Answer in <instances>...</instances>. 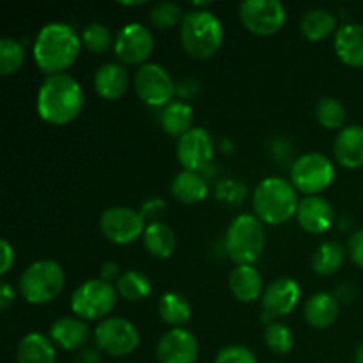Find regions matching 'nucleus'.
Returning a JSON list of instances; mask_svg holds the SVG:
<instances>
[{"label":"nucleus","instance_id":"nucleus-1","mask_svg":"<svg viewBox=\"0 0 363 363\" xmlns=\"http://www.w3.org/2000/svg\"><path fill=\"white\" fill-rule=\"evenodd\" d=\"M84 89L77 78L67 73L50 74L43 80L35 98V108L39 117L50 124L71 123L84 108Z\"/></svg>","mask_w":363,"mask_h":363},{"label":"nucleus","instance_id":"nucleus-2","mask_svg":"<svg viewBox=\"0 0 363 363\" xmlns=\"http://www.w3.org/2000/svg\"><path fill=\"white\" fill-rule=\"evenodd\" d=\"M82 48V38L71 25L52 21L39 28L34 41V60L43 73L59 74L74 64Z\"/></svg>","mask_w":363,"mask_h":363},{"label":"nucleus","instance_id":"nucleus-3","mask_svg":"<svg viewBox=\"0 0 363 363\" xmlns=\"http://www.w3.org/2000/svg\"><path fill=\"white\" fill-rule=\"evenodd\" d=\"M298 194L293 183L279 176L262 179L252 195V206L259 220L269 225H280L298 211Z\"/></svg>","mask_w":363,"mask_h":363},{"label":"nucleus","instance_id":"nucleus-4","mask_svg":"<svg viewBox=\"0 0 363 363\" xmlns=\"http://www.w3.org/2000/svg\"><path fill=\"white\" fill-rule=\"evenodd\" d=\"M179 38L188 55L195 59H209L223 43L222 21L211 11H188L179 25Z\"/></svg>","mask_w":363,"mask_h":363},{"label":"nucleus","instance_id":"nucleus-5","mask_svg":"<svg viewBox=\"0 0 363 363\" xmlns=\"http://www.w3.org/2000/svg\"><path fill=\"white\" fill-rule=\"evenodd\" d=\"M266 247V233L254 215H240L230 222L225 234L227 255L238 266H252Z\"/></svg>","mask_w":363,"mask_h":363},{"label":"nucleus","instance_id":"nucleus-6","mask_svg":"<svg viewBox=\"0 0 363 363\" xmlns=\"http://www.w3.org/2000/svg\"><path fill=\"white\" fill-rule=\"evenodd\" d=\"M64 282L66 277L62 266L50 259H43L23 269L18 280V289L27 303L45 305L59 296Z\"/></svg>","mask_w":363,"mask_h":363},{"label":"nucleus","instance_id":"nucleus-7","mask_svg":"<svg viewBox=\"0 0 363 363\" xmlns=\"http://www.w3.org/2000/svg\"><path fill=\"white\" fill-rule=\"evenodd\" d=\"M117 303V289L101 279H91L80 284L71 296V311L84 321L106 318Z\"/></svg>","mask_w":363,"mask_h":363},{"label":"nucleus","instance_id":"nucleus-8","mask_svg":"<svg viewBox=\"0 0 363 363\" xmlns=\"http://www.w3.org/2000/svg\"><path fill=\"white\" fill-rule=\"evenodd\" d=\"M335 179L332 160L321 152H305L294 160L291 167V181L294 188L307 195H318Z\"/></svg>","mask_w":363,"mask_h":363},{"label":"nucleus","instance_id":"nucleus-9","mask_svg":"<svg viewBox=\"0 0 363 363\" xmlns=\"http://www.w3.org/2000/svg\"><path fill=\"white\" fill-rule=\"evenodd\" d=\"M94 342L101 353L110 357H126L140 344L137 326L124 318H106L96 326Z\"/></svg>","mask_w":363,"mask_h":363},{"label":"nucleus","instance_id":"nucleus-10","mask_svg":"<svg viewBox=\"0 0 363 363\" xmlns=\"http://www.w3.org/2000/svg\"><path fill=\"white\" fill-rule=\"evenodd\" d=\"M145 220L140 211H135L128 206H112L106 208L99 216V229L106 240L116 245H130L144 236Z\"/></svg>","mask_w":363,"mask_h":363},{"label":"nucleus","instance_id":"nucleus-11","mask_svg":"<svg viewBox=\"0 0 363 363\" xmlns=\"http://www.w3.org/2000/svg\"><path fill=\"white\" fill-rule=\"evenodd\" d=\"M135 91L145 105L167 106L176 94V84L162 64L145 62L135 73Z\"/></svg>","mask_w":363,"mask_h":363},{"label":"nucleus","instance_id":"nucleus-12","mask_svg":"<svg viewBox=\"0 0 363 363\" xmlns=\"http://www.w3.org/2000/svg\"><path fill=\"white\" fill-rule=\"evenodd\" d=\"M286 18V7L280 0H245L240 4L241 23L257 35L277 34Z\"/></svg>","mask_w":363,"mask_h":363},{"label":"nucleus","instance_id":"nucleus-13","mask_svg":"<svg viewBox=\"0 0 363 363\" xmlns=\"http://www.w3.org/2000/svg\"><path fill=\"white\" fill-rule=\"evenodd\" d=\"M152 50H155V35L145 25L131 21L117 32L113 52L123 62L144 66L145 60L152 55Z\"/></svg>","mask_w":363,"mask_h":363},{"label":"nucleus","instance_id":"nucleus-14","mask_svg":"<svg viewBox=\"0 0 363 363\" xmlns=\"http://www.w3.org/2000/svg\"><path fill=\"white\" fill-rule=\"evenodd\" d=\"M215 145L213 138L204 128H191L188 133L177 138L176 155L184 170L202 172L211 163Z\"/></svg>","mask_w":363,"mask_h":363},{"label":"nucleus","instance_id":"nucleus-15","mask_svg":"<svg viewBox=\"0 0 363 363\" xmlns=\"http://www.w3.org/2000/svg\"><path fill=\"white\" fill-rule=\"evenodd\" d=\"M158 363H195L199 358L197 337L184 328H170L156 346Z\"/></svg>","mask_w":363,"mask_h":363},{"label":"nucleus","instance_id":"nucleus-16","mask_svg":"<svg viewBox=\"0 0 363 363\" xmlns=\"http://www.w3.org/2000/svg\"><path fill=\"white\" fill-rule=\"evenodd\" d=\"M301 289L296 280L293 279H277L269 284L262 293V308L264 314L262 319L266 325L272 323L273 318L289 315L296 308L300 301Z\"/></svg>","mask_w":363,"mask_h":363},{"label":"nucleus","instance_id":"nucleus-17","mask_svg":"<svg viewBox=\"0 0 363 363\" xmlns=\"http://www.w3.org/2000/svg\"><path fill=\"white\" fill-rule=\"evenodd\" d=\"M298 223L311 234H323L332 227L333 208L321 195H307L300 201L296 211Z\"/></svg>","mask_w":363,"mask_h":363},{"label":"nucleus","instance_id":"nucleus-18","mask_svg":"<svg viewBox=\"0 0 363 363\" xmlns=\"http://www.w3.org/2000/svg\"><path fill=\"white\" fill-rule=\"evenodd\" d=\"M333 155L337 162L346 169L363 167V126L351 124L337 133L333 142Z\"/></svg>","mask_w":363,"mask_h":363},{"label":"nucleus","instance_id":"nucleus-19","mask_svg":"<svg viewBox=\"0 0 363 363\" xmlns=\"http://www.w3.org/2000/svg\"><path fill=\"white\" fill-rule=\"evenodd\" d=\"M333 48L344 64L363 67V23L340 25L335 32Z\"/></svg>","mask_w":363,"mask_h":363},{"label":"nucleus","instance_id":"nucleus-20","mask_svg":"<svg viewBox=\"0 0 363 363\" xmlns=\"http://www.w3.org/2000/svg\"><path fill=\"white\" fill-rule=\"evenodd\" d=\"M130 85V77L123 64L105 62L94 73V91L103 99H119Z\"/></svg>","mask_w":363,"mask_h":363},{"label":"nucleus","instance_id":"nucleus-21","mask_svg":"<svg viewBox=\"0 0 363 363\" xmlns=\"http://www.w3.org/2000/svg\"><path fill=\"white\" fill-rule=\"evenodd\" d=\"M89 335H91L89 326L80 318H60L53 321L50 328V337L53 342L66 351L82 350L87 344Z\"/></svg>","mask_w":363,"mask_h":363},{"label":"nucleus","instance_id":"nucleus-22","mask_svg":"<svg viewBox=\"0 0 363 363\" xmlns=\"http://www.w3.org/2000/svg\"><path fill=\"white\" fill-rule=\"evenodd\" d=\"M340 301L335 294L315 293L305 303V319L312 328L326 330L339 319Z\"/></svg>","mask_w":363,"mask_h":363},{"label":"nucleus","instance_id":"nucleus-23","mask_svg":"<svg viewBox=\"0 0 363 363\" xmlns=\"http://www.w3.org/2000/svg\"><path fill=\"white\" fill-rule=\"evenodd\" d=\"M170 191L174 197L184 204H197L202 202L209 194L208 179L202 176V172L194 170H181L170 183Z\"/></svg>","mask_w":363,"mask_h":363},{"label":"nucleus","instance_id":"nucleus-24","mask_svg":"<svg viewBox=\"0 0 363 363\" xmlns=\"http://www.w3.org/2000/svg\"><path fill=\"white\" fill-rule=\"evenodd\" d=\"M18 363H57V353L53 347V340L43 333H27L20 340L16 350Z\"/></svg>","mask_w":363,"mask_h":363},{"label":"nucleus","instance_id":"nucleus-25","mask_svg":"<svg viewBox=\"0 0 363 363\" xmlns=\"http://www.w3.org/2000/svg\"><path fill=\"white\" fill-rule=\"evenodd\" d=\"M229 287L236 300L250 303L261 298L262 277L254 266H236L229 277Z\"/></svg>","mask_w":363,"mask_h":363},{"label":"nucleus","instance_id":"nucleus-26","mask_svg":"<svg viewBox=\"0 0 363 363\" xmlns=\"http://www.w3.org/2000/svg\"><path fill=\"white\" fill-rule=\"evenodd\" d=\"M300 30L308 41H321L332 32H337L335 14L325 7H314L305 11L300 21Z\"/></svg>","mask_w":363,"mask_h":363},{"label":"nucleus","instance_id":"nucleus-27","mask_svg":"<svg viewBox=\"0 0 363 363\" xmlns=\"http://www.w3.org/2000/svg\"><path fill=\"white\" fill-rule=\"evenodd\" d=\"M142 238L149 254L158 259H169L176 250V233L165 222L147 223Z\"/></svg>","mask_w":363,"mask_h":363},{"label":"nucleus","instance_id":"nucleus-28","mask_svg":"<svg viewBox=\"0 0 363 363\" xmlns=\"http://www.w3.org/2000/svg\"><path fill=\"white\" fill-rule=\"evenodd\" d=\"M160 124L167 135L181 138L194 128V108L186 101H170L163 108Z\"/></svg>","mask_w":363,"mask_h":363},{"label":"nucleus","instance_id":"nucleus-29","mask_svg":"<svg viewBox=\"0 0 363 363\" xmlns=\"http://www.w3.org/2000/svg\"><path fill=\"white\" fill-rule=\"evenodd\" d=\"M158 314L167 325L174 328H181L191 318V307L186 298L179 293H165L158 301Z\"/></svg>","mask_w":363,"mask_h":363},{"label":"nucleus","instance_id":"nucleus-30","mask_svg":"<svg viewBox=\"0 0 363 363\" xmlns=\"http://www.w3.org/2000/svg\"><path fill=\"white\" fill-rule=\"evenodd\" d=\"M116 289L119 296H123L126 301H140L151 294L152 286L147 275L137 272V269H128L119 277L116 284Z\"/></svg>","mask_w":363,"mask_h":363},{"label":"nucleus","instance_id":"nucleus-31","mask_svg":"<svg viewBox=\"0 0 363 363\" xmlns=\"http://www.w3.org/2000/svg\"><path fill=\"white\" fill-rule=\"evenodd\" d=\"M344 262V248L335 241H326L312 255V269L318 275H333Z\"/></svg>","mask_w":363,"mask_h":363},{"label":"nucleus","instance_id":"nucleus-32","mask_svg":"<svg viewBox=\"0 0 363 363\" xmlns=\"http://www.w3.org/2000/svg\"><path fill=\"white\" fill-rule=\"evenodd\" d=\"M314 113L319 124L328 128V130H339V128H342L347 117L346 106L337 98H332V96H326V98L319 99L315 103Z\"/></svg>","mask_w":363,"mask_h":363},{"label":"nucleus","instance_id":"nucleus-33","mask_svg":"<svg viewBox=\"0 0 363 363\" xmlns=\"http://www.w3.org/2000/svg\"><path fill=\"white\" fill-rule=\"evenodd\" d=\"M25 62V46L14 38L0 39V74H14Z\"/></svg>","mask_w":363,"mask_h":363},{"label":"nucleus","instance_id":"nucleus-34","mask_svg":"<svg viewBox=\"0 0 363 363\" xmlns=\"http://www.w3.org/2000/svg\"><path fill=\"white\" fill-rule=\"evenodd\" d=\"M113 43H116V39L112 38L110 28L105 23H99V21H92L82 32V45L92 53L106 52Z\"/></svg>","mask_w":363,"mask_h":363},{"label":"nucleus","instance_id":"nucleus-35","mask_svg":"<svg viewBox=\"0 0 363 363\" xmlns=\"http://www.w3.org/2000/svg\"><path fill=\"white\" fill-rule=\"evenodd\" d=\"M262 337H264V344L268 346V350L273 351L275 354H286L293 350V332L286 325H282V323H269V325H266Z\"/></svg>","mask_w":363,"mask_h":363},{"label":"nucleus","instance_id":"nucleus-36","mask_svg":"<svg viewBox=\"0 0 363 363\" xmlns=\"http://www.w3.org/2000/svg\"><path fill=\"white\" fill-rule=\"evenodd\" d=\"M149 18H151L155 27L162 28V30H167V28L176 27L177 23L181 25L184 14L179 4L165 0V2H156L155 6L151 7V11H149Z\"/></svg>","mask_w":363,"mask_h":363},{"label":"nucleus","instance_id":"nucleus-37","mask_svg":"<svg viewBox=\"0 0 363 363\" xmlns=\"http://www.w3.org/2000/svg\"><path fill=\"white\" fill-rule=\"evenodd\" d=\"M215 363H257V358L247 346L230 344L216 353Z\"/></svg>","mask_w":363,"mask_h":363},{"label":"nucleus","instance_id":"nucleus-38","mask_svg":"<svg viewBox=\"0 0 363 363\" xmlns=\"http://www.w3.org/2000/svg\"><path fill=\"white\" fill-rule=\"evenodd\" d=\"M245 195H247V186L236 179H223L216 186V197L227 204H238L243 201Z\"/></svg>","mask_w":363,"mask_h":363},{"label":"nucleus","instance_id":"nucleus-39","mask_svg":"<svg viewBox=\"0 0 363 363\" xmlns=\"http://www.w3.org/2000/svg\"><path fill=\"white\" fill-rule=\"evenodd\" d=\"M201 80L195 77H184L176 84V96H179L183 101L184 99H194L195 96L201 94Z\"/></svg>","mask_w":363,"mask_h":363},{"label":"nucleus","instance_id":"nucleus-40","mask_svg":"<svg viewBox=\"0 0 363 363\" xmlns=\"http://www.w3.org/2000/svg\"><path fill=\"white\" fill-rule=\"evenodd\" d=\"M167 202L160 197H152L149 201H145L140 208V215L144 216V220H149L151 222H160V216L165 213Z\"/></svg>","mask_w":363,"mask_h":363},{"label":"nucleus","instance_id":"nucleus-41","mask_svg":"<svg viewBox=\"0 0 363 363\" xmlns=\"http://www.w3.org/2000/svg\"><path fill=\"white\" fill-rule=\"evenodd\" d=\"M347 252H350L351 261L357 266H360V268H363V229L357 230V233L350 238Z\"/></svg>","mask_w":363,"mask_h":363},{"label":"nucleus","instance_id":"nucleus-42","mask_svg":"<svg viewBox=\"0 0 363 363\" xmlns=\"http://www.w3.org/2000/svg\"><path fill=\"white\" fill-rule=\"evenodd\" d=\"M0 248H2V266H0V275H6L14 264V248L11 247L7 240H0Z\"/></svg>","mask_w":363,"mask_h":363},{"label":"nucleus","instance_id":"nucleus-43","mask_svg":"<svg viewBox=\"0 0 363 363\" xmlns=\"http://www.w3.org/2000/svg\"><path fill=\"white\" fill-rule=\"evenodd\" d=\"M74 363H101V351L98 347H84L77 354Z\"/></svg>","mask_w":363,"mask_h":363},{"label":"nucleus","instance_id":"nucleus-44","mask_svg":"<svg viewBox=\"0 0 363 363\" xmlns=\"http://www.w3.org/2000/svg\"><path fill=\"white\" fill-rule=\"evenodd\" d=\"M13 301H14V289L11 287L9 282L2 280V282H0V308H2V311H7Z\"/></svg>","mask_w":363,"mask_h":363},{"label":"nucleus","instance_id":"nucleus-45","mask_svg":"<svg viewBox=\"0 0 363 363\" xmlns=\"http://www.w3.org/2000/svg\"><path fill=\"white\" fill-rule=\"evenodd\" d=\"M119 264H117V262L108 261L101 266V280L112 284L116 279L119 280Z\"/></svg>","mask_w":363,"mask_h":363},{"label":"nucleus","instance_id":"nucleus-46","mask_svg":"<svg viewBox=\"0 0 363 363\" xmlns=\"http://www.w3.org/2000/svg\"><path fill=\"white\" fill-rule=\"evenodd\" d=\"M354 296H357V289L351 284H342L335 293V298L339 301H351Z\"/></svg>","mask_w":363,"mask_h":363},{"label":"nucleus","instance_id":"nucleus-47","mask_svg":"<svg viewBox=\"0 0 363 363\" xmlns=\"http://www.w3.org/2000/svg\"><path fill=\"white\" fill-rule=\"evenodd\" d=\"M354 363H363V342L357 350V354H354Z\"/></svg>","mask_w":363,"mask_h":363},{"label":"nucleus","instance_id":"nucleus-48","mask_svg":"<svg viewBox=\"0 0 363 363\" xmlns=\"http://www.w3.org/2000/svg\"><path fill=\"white\" fill-rule=\"evenodd\" d=\"M123 6H142L144 2H121Z\"/></svg>","mask_w":363,"mask_h":363}]
</instances>
